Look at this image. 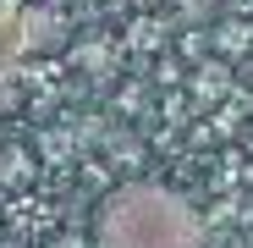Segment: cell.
Returning <instances> with one entry per match:
<instances>
[{
	"mask_svg": "<svg viewBox=\"0 0 253 248\" xmlns=\"http://www.w3.org/2000/svg\"><path fill=\"white\" fill-rule=\"evenodd\" d=\"M94 248H204V221L182 193L160 182H126L99 204Z\"/></svg>",
	"mask_w": 253,
	"mask_h": 248,
	"instance_id": "6da1fadb",
	"label": "cell"
},
{
	"mask_svg": "<svg viewBox=\"0 0 253 248\" xmlns=\"http://www.w3.org/2000/svg\"><path fill=\"white\" fill-rule=\"evenodd\" d=\"M66 39H72V28H66V17H61L55 6H33V11L22 17V45H28V50H39V55L61 50Z\"/></svg>",
	"mask_w": 253,
	"mask_h": 248,
	"instance_id": "7a4b0ae2",
	"label": "cell"
},
{
	"mask_svg": "<svg viewBox=\"0 0 253 248\" xmlns=\"http://www.w3.org/2000/svg\"><path fill=\"white\" fill-rule=\"evenodd\" d=\"M0 177H6V182H22V177H28V154H22V149H6V154H0Z\"/></svg>",
	"mask_w": 253,
	"mask_h": 248,
	"instance_id": "3957f363",
	"label": "cell"
},
{
	"mask_svg": "<svg viewBox=\"0 0 253 248\" xmlns=\"http://www.w3.org/2000/svg\"><path fill=\"white\" fill-rule=\"evenodd\" d=\"M198 94H204V99H209V94L220 99V94H226V66H215V72H204V77H198Z\"/></svg>",
	"mask_w": 253,
	"mask_h": 248,
	"instance_id": "277c9868",
	"label": "cell"
},
{
	"mask_svg": "<svg viewBox=\"0 0 253 248\" xmlns=\"http://www.w3.org/2000/svg\"><path fill=\"white\" fill-rule=\"evenodd\" d=\"M182 11H187V17H209V11H215V0H182Z\"/></svg>",
	"mask_w": 253,
	"mask_h": 248,
	"instance_id": "5b68a950",
	"label": "cell"
}]
</instances>
